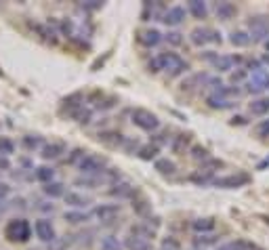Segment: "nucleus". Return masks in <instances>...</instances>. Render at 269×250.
<instances>
[{
  "label": "nucleus",
  "mask_w": 269,
  "mask_h": 250,
  "mask_svg": "<svg viewBox=\"0 0 269 250\" xmlns=\"http://www.w3.org/2000/svg\"><path fill=\"white\" fill-rule=\"evenodd\" d=\"M189 69V63L181 57V55L173 53V51H166V53H158L156 57H151L149 61V72H166L168 76H181Z\"/></svg>",
  "instance_id": "f257e3e1"
},
{
  "label": "nucleus",
  "mask_w": 269,
  "mask_h": 250,
  "mask_svg": "<svg viewBox=\"0 0 269 250\" xmlns=\"http://www.w3.org/2000/svg\"><path fill=\"white\" fill-rule=\"evenodd\" d=\"M131 122L135 124L137 129L145 131V133H156L160 129V118L156 116L153 112H149V109H145V107H135L131 112Z\"/></svg>",
  "instance_id": "f03ea898"
},
{
  "label": "nucleus",
  "mask_w": 269,
  "mask_h": 250,
  "mask_svg": "<svg viewBox=\"0 0 269 250\" xmlns=\"http://www.w3.org/2000/svg\"><path fill=\"white\" fill-rule=\"evenodd\" d=\"M5 235L9 242H19V244H25L27 240L32 238V225L27 223L25 219H13L7 223L5 227Z\"/></svg>",
  "instance_id": "7ed1b4c3"
},
{
  "label": "nucleus",
  "mask_w": 269,
  "mask_h": 250,
  "mask_svg": "<svg viewBox=\"0 0 269 250\" xmlns=\"http://www.w3.org/2000/svg\"><path fill=\"white\" fill-rule=\"evenodd\" d=\"M76 169L84 175V177H101L107 171V160L103 156H97V154H89L80 160V164Z\"/></svg>",
  "instance_id": "20e7f679"
},
{
  "label": "nucleus",
  "mask_w": 269,
  "mask_h": 250,
  "mask_svg": "<svg viewBox=\"0 0 269 250\" xmlns=\"http://www.w3.org/2000/svg\"><path fill=\"white\" fill-rule=\"evenodd\" d=\"M248 34L252 43H267L269 40V15H254L248 19Z\"/></svg>",
  "instance_id": "39448f33"
},
{
  "label": "nucleus",
  "mask_w": 269,
  "mask_h": 250,
  "mask_svg": "<svg viewBox=\"0 0 269 250\" xmlns=\"http://www.w3.org/2000/svg\"><path fill=\"white\" fill-rule=\"evenodd\" d=\"M248 181H250V177L246 173H232V175L215 177L212 179V185L221 189H238V187H244Z\"/></svg>",
  "instance_id": "423d86ee"
},
{
  "label": "nucleus",
  "mask_w": 269,
  "mask_h": 250,
  "mask_svg": "<svg viewBox=\"0 0 269 250\" xmlns=\"http://www.w3.org/2000/svg\"><path fill=\"white\" fill-rule=\"evenodd\" d=\"M189 40L196 47H204L208 43H221V32L210 30V27H196L189 34Z\"/></svg>",
  "instance_id": "0eeeda50"
},
{
  "label": "nucleus",
  "mask_w": 269,
  "mask_h": 250,
  "mask_svg": "<svg viewBox=\"0 0 269 250\" xmlns=\"http://www.w3.org/2000/svg\"><path fill=\"white\" fill-rule=\"evenodd\" d=\"M99 223H111L118 215H120V204H114V202H105V204H97L91 213Z\"/></svg>",
  "instance_id": "6e6552de"
},
{
  "label": "nucleus",
  "mask_w": 269,
  "mask_h": 250,
  "mask_svg": "<svg viewBox=\"0 0 269 250\" xmlns=\"http://www.w3.org/2000/svg\"><path fill=\"white\" fill-rule=\"evenodd\" d=\"M34 233L40 242H55L57 240V231H55V225L51 219H36L34 221Z\"/></svg>",
  "instance_id": "1a4fd4ad"
},
{
  "label": "nucleus",
  "mask_w": 269,
  "mask_h": 250,
  "mask_svg": "<svg viewBox=\"0 0 269 250\" xmlns=\"http://www.w3.org/2000/svg\"><path fill=\"white\" fill-rule=\"evenodd\" d=\"M63 154H67V145L63 141H51V143H45L40 149V156L42 160L47 162H53V160H59Z\"/></svg>",
  "instance_id": "9d476101"
},
{
  "label": "nucleus",
  "mask_w": 269,
  "mask_h": 250,
  "mask_svg": "<svg viewBox=\"0 0 269 250\" xmlns=\"http://www.w3.org/2000/svg\"><path fill=\"white\" fill-rule=\"evenodd\" d=\"M185 15H187V9L175 5V7H168L162 13V19L160 21H164L166 25H171V27H177V25H181L183 21H185Z\"/></svg>",
  "instance_id": "9b49d317"
},
{
  "label": "nucleus",
  "mask_w": 269,
  "mask_h": 250,
  "mask_svg": "<svg viewBox=\"0 0 269 250\" xmlns=\"http://www.w3.org/2000/svg\"><path fill=\"white\" fill-rule=\"evenodd\" d=\"M238 63H240V57H236V55H217V57L212 59V67H215L219 74L234 72Z\"/></svg>",
  "instance_id": "f8f14e48"
},
{
  "label": "nucleus",
  "mask_w": 269,
  "mask_h": 250,
  "mask_svg": "<svg viewBox=\"0 0 269 250\" xmlns=\"http://www.w3.org/2000/svg\"><path fill=\"white\" fill-rule=\"evenodd\" d=\"M63 200H65V204L67 206H72V208H76V211H84L93 200H91V196H87V193H82V191H76V189H72V191H67L65 196H63Z\"/></svg>",
  "instance_id": "ddd939ff"
},
{
  "label": "nucleus",
  "mask_w": 269,
  "mask_h": 250,
  "mask_svg": "<svg viewBox=\"0 0 269 250\" xmlns=\"http://www.w3.org/2000/svg\"><path fill=\"white\" fill-rule=\"evenodd\" d=\"M267 78H269V72L267 69H257V72H252V78L248 82V93H254V95H259L267 89Z\"/></svg>",
  "instance_id": "4468645a"
},
{
  "label": "nucleus",
  "mask_w": 269,
  "mask_h": 250,
  "mask_svg": "<svg viewBox=\"0 0 269 250\" xmlns=\"http://www.w3.org/2000/svg\"><path fill=\"white\" fill-rule=\"evenodd\" d=\"M162 40H164V36L158 30H156V27H149V30H143V32L139 34V43L143 45V47H147V49L158 47Z\"/></svg>",
  "instance_id": "2eb2a0df"
},
{
  "label": "nucleus",
  "mask_w": 269,
  "mask_h": 250,
  "mask_svg": "<svg viewBox=\"0 0 269 250\" xmlns=\"http://www.w3.org/2000/svg\"><path fill=\"white\" fill-rule=\"evenodd\" d=\"M135 191H137L135 185L129 183V181H116L109 189V193H111V196H116V198H133Z\"/></svg>",
  "instance_id": "dca6fc26"
},
{
  "label": "nucleus",
  "mask_w": 269,
  "mask_h": 250,
  "mask_svg": "<svg viewBox=\"0 0 269 250\" xmlns=\"http://www.w3.org/2000/svg\"><path fill=\"white\" fill-rule=\"evenodd\" d=\"M217 227V221L210 219V217H204V219H196L191 223V229L196 231V235H202V233H212Z\"/></svg>",
  "instance_id": "f3484780"
},
{
  "label": "nucleus",
  "mask_w": 269,
  "mask_h": 250,
  "mask_svg": "<svg viewBox=\"0 0 269 250\" xmlns=\"http://www.w3.org/2000/svg\"><path fill=\"white\" fill-rule=\"evenodd\" d=\"M124 248L126 250H151V242L139 238V235H135V233H129L126 240H124Z\"/></svg>",
  "instance_id": "a211bd4d"
},
{
  "label": "nucleus",
  "mask_w": 269,
  "mask_h": 250,
  "mask_svg": "<svg viewBox=\"0 0 269 250\" xmlns=\"http://www.w3.org/2000/svg\"><path fill=\"white\" fill-rule=\"evenodd\" d=\"M42 193H45V196H49L51 200L63 198V196H65V185L59 183V181H51V183H47V185H42Z\"/></svg>",
  "instance_id": "6ab92c4d"
},
{
  "label": "nucleus",
  "mask_w": 269,
  "mask_h": 250,
  "mask_svg": "<svg viewBox=\"0 0 269 250\" xmlns=\"http://www.w3.org/2000/svg\"><path fill=\"white\" fill-rule=\"evenodd\" d=\"M129 233H135L139 235V238H143V240H153V235H156V227H151V223H135L131 227Z\"/></svg>",
  "instance_id": "aec40b11"
},
{
  "label": "nucleus",
  "mask_w": 269,
  "mask_h": 250,
  "mask_svg": "<svg viewBox=\"0 0 269 250\" xmlns=\"http://www.w3.org/2000/svg\"><path fill=\"white\" fill-rule=\"evenodd\" d=\"M248 112L252 116H265L269 114V97H259L248 105Z\"/></svg>",
  "instance_id": "412c9836"
},
{
  "label": "nucleus",
  "mask_w": 269,
  "mask_h": 250,
  "mask_svg": "<svg viewBox=\"0 0 269 250\" xmlns=\"http://www.w3.org/2000/svg\"><path fill=\"white\" fill-rule=\"evenodd\" d=\"M215 13H217L219 19L229 21V19L236 15V13H238V9H236V5H232V3H217V5H215Z\"/></svg>",
  "instance_id": "4be33fe9"
},
{
  "label": "nucleus",
  "mask_w": 269,
  "mask_h": 250,
  "mask_svg": "<svg viewBox=\"0 0 269 250\" xmlns=\"http://www.w3.org/2000/svg\"><path fill=\"white\" fill-rule=\"evenodd\" d=\"M206 103L212 107V109H227V107H234V99H225V97H219L215 93H210L206 97Z\"/></svg>",
  "instance_id": "5701e85b"
},
{
  "label": "nucleus",
  "mask_w": 269,
  "mask_h": 250,
  "mask_svg": "<svg viewBox=\"0 0 269 250\" xmlns=\"http://www.w3.org/2000/svg\"><path fill=\"white\" fill-rule=\"evenodd\" d=\"M93 215H89V213H84V211H67L65 215H63V219L67 221V223H72V225H82V223H89V219H91Z\"/></svg>",
  "instance_id": "b1692460"
},
{
  "label": "nucleus",
  "mask_w": 269,
  "mask_h": 250,
  "mask_svg": "<svg viewBox=\"0 0 269 250\" xmlns=\"http://www.w3.org/2000/svg\"><path fill=\"white\" fill-rule=\"evenodd\" d=\"M99 248L101 250H124V244L116 235H101V238H99Z\"/></svg>",
  "instance_id": "393cba45"
},
{
  "label": "nucleus",
  "mask_w": 269,
  "mask_h": 250,
  "mask_svg": "<svg viewBox=\"0 0 269 250\" xmlns=\"http://www.w3.org/2000/svg\"><path fill=\"white\" fill-rule=\"evenodd\" d=\"M34 177H36V181H40L42 185H47V183L55 181V169H53V166H38Z\"/></svg>",
  "instance_id": "a878e982"
},
{
  "label": "nucleus",
  "mask_w": 269,
  "mask_h": 250,
  "mask_svg": "<svg viewBox=\"0 0 269 250\" xmlns=\"http://www.w3.org/2000/svg\"><path fill=\"white\" fill-rule=\"evenodd\" d=\"M187 11L191 13L196 19H204V17L208 15L206 3H200V0H189V3H187Z\"/></svg>",
  "instance_id": "bb28decb"
},
{
  "label": "nucleus",
  "mask_w": 269,
  "mask_h": 250,
  "mask_svg": "<svg viewBox=\"0 0 269 250\" xmlns=\"http://www.w3.org/2000/svg\"><path fill=\"white\" fill-rule=\"evenodd\" d=\"M21 145L27 151H36V149H42V145H45V139H42L40 135H25L21 139Z\"/></svg>",
  "instance_id": "cd10ccee"
},
{
  "label": "nucleus",
  "mask_w": 269,
  "mask_h": 250,
  "mask_svg": "<svg viewBox=\"0 0 269 250\" xmlns=\"http://www.w3.org/2000/svg\"><path fill=\"white\" fill-rule=\"evenodd\" d=\"M229 43L234 47H248L252 40H250V34L248 32H244V30H234L229 34Z\"/></svg>",
  "instance_id": "c85d7f7f"
},
{
  "label": "nucleus",
  "mask_w": 269,
  "mask_h": 250,
  "mask_svg": "<svg viewBox=\"0 0 269 250\" xmlns=\"http://www.w3.org/2000/svg\"><path fill=\"white\" fill-rule=\"evenodd\" d=\"M153 166H156V171H160L162 175H173L177 171V164L173 160H168V158H158L153 162Z\"/></svg>",
  "instance_id": "c756f323"
},
{
  "label": "nucleus",
  "mask_w": 269,
  "mask_h": 250,
  "mask_svg": "<svg viewBox=\"0 0 269 250\" xmlns=\"http://www.w3.org/2000/svg\"><path fill=\"white\" fill-rule=\"evenodd\" d=\"M13 154H15V141H13L11 137H7V135H0V156L9 158Z\"/></svg>",
  "instance_id": "7c9ffc66"
},
{
  "label": "nucleus",
  "mask_w": 269,
  "mask_h": 250,
  "mask_svg": "<svg viewBox=\"0 0 269 250\" xmlns=\"http://www.w3.org/2000/svg\"><path fill=\"white\" fill-rule=\"evenodd\" d=\"M254 246H250L246 240H227V242H223L219 244L217 250H250Z\"/></svg>",
  "instance_id": "2f4dec72"
},
{
  "label": "nucleus",
  "mask_w": 269,
  "mask_h": 250,
  "mask_svg": "<svg viewBox=\"0 0 269 250\" xmlns=\"http://www.w3.org/2000/svg\"><path fill=\"white\" fill-rule=\"evenodd\" d=\"M217 242H219V235H215V233H202V235H196L194 238L196 248H204V246L217 244Z\"/></svg>",
  "instance_id": "473e14b6"
},
{
  "label": "nucleus",
  "mask_w": 269,
  "mask_h": 250,
  "mask_svg": "<svg viewBox=\"0 0 269 250\" xmlns=\"http://www.w3.org/2000/svg\"><path fill=\"white\" fill-rule=\"evenodd\" d=\"M160 250H183V248H181L177 238H173V235H166V238L160 242Z\"/></svg>",
  "instance_id": "72a5a7b5"
},
{
  "label": "nucleus",
  "mask_w": 269,
  "mask_h": 250,
  "mask_svg": "<svg viewBox=\"0 0 269 250\" xmlns=\"http://www.w3.org/2000/svg\"><path fill=\"white\" fill-rule=\"evenodd\" d=\"M36 27V30H38V34L42 36V38H47V40H53V43H55V40H57V32H55L53 30V27H49V25H34Z\"/></svg>",
  "instance_id": "f704fd0d"
},
{
  "label": "nucleus",
  "mask_w": 269,
  "mask_h": 250,
  "mask_svg": "<svg viewBox=\"0 0 269 250\" xmlns=\"http://www.w3.org/2000/svg\"><path fill=\"white\" fill-rule=\"evenodd\" d=\"M160 151V147L158 145H143L139 149V156L143 158V160H151V158H156V154Z\"/></svg>",
  "instance_id": "c9c22d12"
},
{
  "label": "nucleus",
  "mask_w": 269,
  "mask_h": 250,
  "mask_svg": "<svg viewBox=\"0 0 269 250\" xmlns=\"http://www.w3.org/2000/svg\"><path fill=\"white\" fill-rule=\"evenodd\" d=\"M164 40H166L168 45H173V47H179V45L183 43V34H181V32H177V30H171V32H168V34L164 36Z\"/></svg>",
  "instance_id": "e433bc0d"
},
{
  "label": "nucleus",
  "mask_w": 269,
  "mask_h": 250,
  "mask_svg": "<svg viewBox=\"0 0 269 250\" xmlns=\"http://www.w3.org/2000/svg\"><path fill=\"white\" fill-rule=\"evenodd\" d=\"M191 158H196V160H202V162H206L210 156H208V149L206 147H200V145H194L191 147Z\"/></svg>",
  "instance_id": "4c0bfd02"
},
{
  "label": "nucleus",
  "mask_w": 269,
  "mask_h": 250,
  "mask_svg": "<svg viewBox=\"0 0 269 250\" xmlns=\"http://www.w3.org/2000/svg\"><path fill=\"white\" fill-rule=\"evenodd\" d=\"M84 156H87V151H84V149H72V154H69V158H67V164L78 166Z\"/></svg>",
  "instance_id": "58836bf2"
},
{
  "label": "nucleus",
  "mask_w": 269,
  "mask_h": 250,
  "mask_svg": "<svg viewBox=\"0 0 269 250\" xmlns=\"http://www.w3.org/2000/svg\"><path fill=\"white\" fill-rule=\"evenodd\" d=\"M133 208L141 215V217H145V215H149L151 213V206L145 202V200H141V202H133Z\"/></svg>",
  "instance_id": "ea45409f"
},
{
  "label": "nucleus",
  "mask_w": 269,
  "mask_h": 250,
  "mask_svg": "<svg viewBox=\"0 0 269 250\" xmlns=\"http://www.w3.org/2000/svg\"><path fill=\"white\" fill-rule=\"evenodd\" d=\"M74 116L78 118V122H84V124H87V122H91V109H84V105H80L76 112H74Z\"/></svg>",
  "instance_id": "a19ab883"
},
{
  "label": "nucleus",
  "mask_w": 269,
  "mask_h": 250,
  "mask_svg": "<svg viewBox=\"0 0 269 250\" xmlns=\"http://www.w3.org/2000/svg\"><path fill=\"white\" fill-rule=\"evenodd\" d=\"M257 135L259 137H269V118L267 120H261L257 124Z\"/></svg>",
  "instance_id": "79ce46f5"
},
{
  "label": "nucleus",
  "mask_w": 269,
  "mask_h": 250,
  "mask_svg": "<svg viewBox=\"0 0 269 250\" xmlns=\"http://www.w3.org/2000/svg\"><path fill=\"white\" fill-rule=\"evenodd\" d=\"M11 191V187H9V183H0V200H5L7 198V193Z\"/></svg>",
  "instance_id": "37998d69"
},
{
  "label": "nucleus",
  "mask_w": 269,
  "mask_h": 250,
  "mask_svg": "<svg viewBox=\"0 0 269 250\" xmlns=\"http://www.w3.org/2000/svg\"><path fill=\"white\" fill-rule=\"evenodd\" d=\"M0 169H3V171H9V169H11V162H9V158L0 156Z\"/></svg>",
  "instance_id": "c03bdc74"
},
{
  "label": "nucleus",
  "mask_w": 269,
  "mask_h": 250,
  "mask_svg": "<svg viewBox=\"0 0 269 250\" xmlns=\"http://www.w3.org/2000/svg\"><path fill=\"white\" fill-rule=\"evenodd\" d=\"M244 76H246L244 72H234V76H232V78H234V82H236V80H244Z\"/></svg>",
  "instance_id": "a18cd8bd"
},
{
  "label": "nucleus",
  "mask_w": 269,
  "mask_h": 250,
  "mask_svg": "<svg viewBox=\"0 0 269 250\" xmlns=\"http://www.w3.org/2000/svg\"><path fill=\"white\" fill-rule=\"evenodd\" d=\"M265 166H269V158H265V160L259 164V171H261V169H265Z\"/></svg>",
  "instance_id": "49530a36"
},
{
  "label": "nucleus",
  "mask_w": 269,
  "mask_h": 250,
  "mask_svg": "<svg viewBox=\"0 0 269 250\" xmlns=\"http://www.w3.org/2000/svg\"><path fill=\"white\" fill-rule=\"evenodd\" d=\"M263 61H265V63H269V53H265V57H263Z\"/></svg>",
  "instance_id": "de8ad7c7"
},
{
  "label": "nucleus",
  "mask_w": 269,
  "mask_h": 250,
  "mask_svg": "<svg viewBox=\"0 0 269 250\" xmlns=\"http://www.w3.org/2000/svg\"><path fill=\"white\" fill-rule=\"evenodd\" d=\"M265 51L269 53V40H267V43H265Z\"/></svg>",
  "instance_id": "09e8293b"
},
{
  "label": "nucleus",
  "mask_w": 269,
  "mask_h": 250,
  "mask_svg": "<svg viewBox=\"0 0 269 250\" xmlns=\"http://www.w3.org/2000/svg\"><path fill=\"white\" fill-rule=\"evenodd\" d=\"M194 250H204V248H194Z\"/></svg>",
  "instance_id": "8fccbe9b"
},
{
  "label": "nucleus",
  "mask_w": 269,
  "mask_h": 250,
  "mask_svg": "<svg viewBox=\"0 0 269 250\" xmlns=\"http://www.w3.org/2000/svg\"><path fill=\"white\" fill-rule=\"evenodd\" d=\"M267 89H269V78H267Z\"/></svg>",
  "instance_id": "3c124183"
},
{
  "label": "nucleus",
  "mask_w": 269,
  "mask_h": 250,
  "mask_svg": "<svg viewBox=\"0 0 269 250\" xmlns=\"http://www.w3.org/2000/svg\"><path fill=\"white\" fill-rule=\"evenodd\" d=\"M250 250H259V248H250Z\"/></svg>",
  "instance_id": "603ef678"
}]
</instances>
